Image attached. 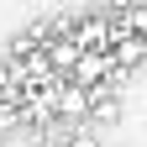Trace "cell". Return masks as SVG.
<instances>
[{
  "instance_id": "1",
  "label": "cell",
  "mask_w": 147,
  "mask_h": 147,
  "mask_svg": "<svg viewBox=\"0 0 147 147\" xmlns=\"http://www.w3.org/2000/svg\"><path fill=\"white\" fill-rule=\"evenodd\" d=\"M89 89L84 84H74V79H63L58 84V95H53V116H63V121H89Z\"/></svg>"
},
{
  "instance_id": "2",
  "label": "cell",
  "mask_w": 147,
  "mask_h": 147,
  "mask_svg": "<svg viewBox=\"0 0 147 147\" xmlns=\"http://www.w3.org/2000/svg\"><path fill=\"white\" fill-rule=\"evenodd\" d=\"M63 147H100V142H95V137H68Z\"/></svg>"
}]
</instances>
